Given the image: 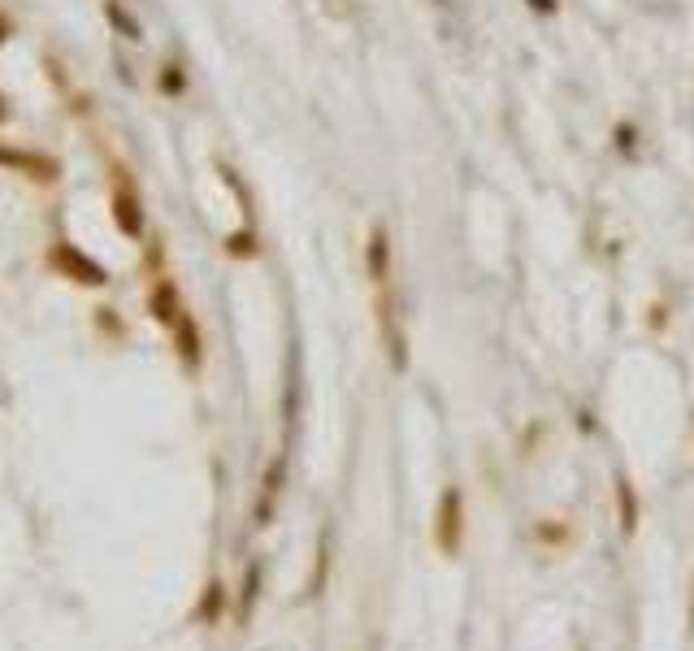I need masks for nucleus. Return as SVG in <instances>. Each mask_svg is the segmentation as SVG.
I'll use <instances>...</instances> for the list:
<instances>
[{
    "mask_svg": "<svg viewBox=\"0 0 694 651\" xmlns=\"http://www.w3.org/2000/svg\"><path fill=\"white\" fill-rule=\"evenodd\" d=\"M460 530H465V500L456 486L443 491V504H439V548L456 551L460 548Z\"/></svg>",
    "mask_w": 694,
    "mask_h": 651,
    "instance_id": "f257e3e1",
    "label": "nucleus"
},
{
    "mask_svg": "<svg viewBox=\"0 0 694 651\" xmlns=\"http://www.w3.org/2000/svg\"><path fill=\"white\" fill-rule=\"evenodd\" d=\"M365 270H369L378 291L391 282V235H387V226L382 222L369 230V244H365Z\"/></svg>",
    "mask_w": 694,
    "mask_h": 651,
    "instance_id": "f03ea898",
    "label": "nucleus"
},
{
    "mask_svg": "<svg viewBox=\"0 0 694 651\" xmlns=\"http://www.w3.org/2000/svg\"><path fill=\"white\" fill-rule=\"evenodd\" d=\"M152 308H156V317H161V322H182V308H178V296H174V287L170 282H161V287H156V296H152Z\"/></svg>",
    "mask_w": 694,
    "mask_h": 651,
    "instance_id": "7ed1b4c3",
    "label": "nucleus"
},
{
    "mask_svg": "<svg viewBox=\"0 0 694 651\" xmlns=\"http://www.w3.org/2000/svg\"><path fill=\"white\" fill-rule=\"evenodd\" d=\"M620 517H625V530H634L638 504H634V495H629V482H620Z\"/></svg>",
    "mask_w": 694,
    "mask_h": 651,
    "instance_id": "20e7f679",
    "label": "nucleus"
},
{
    "mask_svg": "<svg viewBox=\"0 0 694 651\" xmlns=\"http://www.w3.org/2000/svg\"><path fill=\"white\" fill-rule=\"evenodd\" d=\"M230 252H235V256H252V252H256L252 235H235V239H230Z\"/></svg>",
    "mask_w": 694,
    "mask_h": 651,
    "instance_id": "39448f33",
    "label": "nucleus"
},
{
    "mask_svg": "<svg viewBox=\"0 0 694 651\" xmlns=\"http://www.w3.org/2000/svg\"><path fill=\"white\" fill-rule=\"evenodd\" d=\"M529 4H534V9H538V13H556V9H560V4H556V0H529Z\"/></svg>",
    "mask_w": 694,
    "mask_h": 651,
    "instance_id": "423d86ee",
    "label": "nucleus"
}]
</instances>
